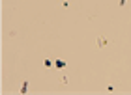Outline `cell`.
Returning <instances> with one entry per match:
<instances>
[{
	"instance_id": "7a4b0ae2",
	"label": "cell",
	"mask_w": 131,
	"mask_h": 95,
	"mask_svg": "<svg viewBox=\"0 0 131 95\" xmlns=\"http://www.w3.org/2000/svg\"><path fill=\"white\" fill-rule=\"evenodd\" d=\"M105 43H107L105 37H97V47H105Z\"/></svg>"
},
{
	"instance_id": "5b68a950",
	"label": "cell",
	"mask_w": 131,
	"mask_h": 95,
	"mask_svg": "<svg viewBox=\"0 0 131 95\" xmlns=\"http://www.w3.org/2000/svg\"><path fill=\"white\" fill-rule=\"evenodd\" d=\"M124 4H125V0H120V6H124Z\"/></svg>"
},
{
	"instance_id": "277c9868",
	"label": "cell",
	"mask_w": 131,
	"mask_h": 95,
	"mask_svg": "<svg viewBox=\"0 0 131 95\" xmlns=\"http://www.w3.org/2000/svg\"><path fill=\"white\" fill-rule=\"evenodd\" d=\"M53 65H54L53 60H45V67H53Z\"/></svg>"
},
{
	"instance_id": "6da1fadb",
	"label": "cell",
	"mask_w": 131,
	"mask_h": 95,
	"mask_svg": "<svg viewBox=\"0 0 131 95\" xmlns=\"http://www.w3.org/2000/svg\"><path fill=\"white\" fill-rule=\"evenodd\" d=\"M54 65H56L58 69H64V67H66V61H64V60H56V61H54Z\"/></svg>"
},
{
	"instance_id": "3957f363",
	"label": "cell",
	"mask_w": 131,
	"mask_h": 95,
	"mask_svg": "<svg viewBox=\"0 0 131 95\" xmlns=\"http://www.w3.org/2000/svg\"><path fill=\"white\" fill-rule=\"evenodd\" d=\"M28 91V82L25 80V84H23V88H21V93H26Z\"/></svg>"
}]
</instances>
